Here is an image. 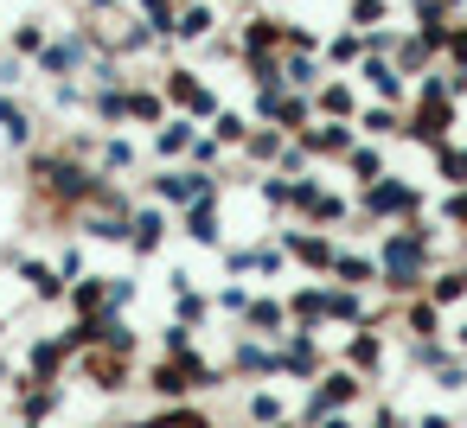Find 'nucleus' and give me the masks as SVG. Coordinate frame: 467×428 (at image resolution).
I'll use <instances>...</instances> for the list:
<instances>
[{"instance_id":"nucleus-3","label":"nucleus","mask_w":467,"mask_h":428,"mask_svg":"<svg viewBox=\"0 0 467 428\" xmlns=\"http://www.w3.org/2000/svg\"><path fill=\"white\" fill-rule=\"evenodd\" d=\"M26 281H33V288H39V294H58V288H65V281H58V275H52V269H39V262H33V269H26Z\"/></svg>"},{"instance_id":"nucleus-1","label":"nucleus","mask_w":467,"mask_h":428,"mask_svg":"<svg viewBox=\"0 0 467 428\" xmlns=\"http://www.w3.org/2000/svg\"><path fill=\"white\" fill-rule=\"evenodd\" d=\"M0 128H7L14 141H26V116H20V109H14L7 97H0Z\"/></svg>"},{"instance_id":"nucleus-2","label":"nucleus","mask_w":467,"mask_h":428,"mask_svg":"<svg viewBox=\"0 0 467 428\" xmlns=\"http://www.w3.org/2000/svg\"><path fill=\"white\" fill-rule=\"evenodd\" d=\"M71 65H78V46H52L46 52V71H71Z\"/></svg>"}]
</instances>
